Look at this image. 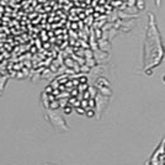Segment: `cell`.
I'll return each instance as SVG.
<instances>
[{
	"label": "cell",
	"instance_id": "7a4b0ae2",
	"mask_svg": "<svg viewBox=\"0 0 165 165\" xmlns=\"http://www.w3.org/2000/svg\"><path fill=\"white\" fill-rule=\"evenodd\" d=\"M44 165H57V164H48V163H46Z\"/></svg>",
	"mask_w": 165,
	"mask_h": 165
},
{
	"label": "cell",
	"instance_id": "6da1fadb",
	"mask_svg": "<svg viewBox=\"0 0 165 165\" xmlns=\"http://www.w3.org/2000/svg\"><path fill=\"white\" fill-rule=\"evenodd\" d=\"M46 118L50 122V124H52L53 127H56V128L59 130V131H68L69 130V127L66 123V120L62 116L57 115L56 112H48L46 115Z\"/></svg>",
	"mask_w": 165,
	"mask_h": 165
}]
</instances>
